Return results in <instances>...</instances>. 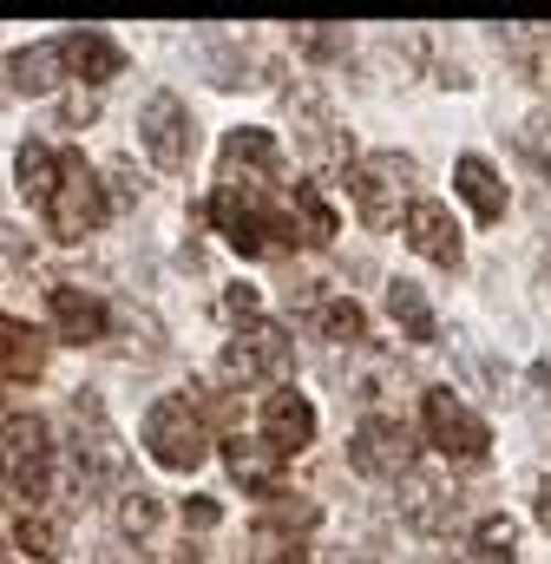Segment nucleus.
I'll return each instance as SVG.
<instances>
[{"mask_svg": "<svg viewBox=\"0 0 551 564\" xmlns=\"http://www.w3.org/2000/svg\"><path fill=\"white\" fill-rule=\"evenodd\" d=\"M40 210H46V230L60 243H86L106 224V191H99V177L79 151H60V177H53V197Z\"/></svg>", "mask_w": 551, "mask_h": 564, "instance_id": "obj_1", "label": "nucleus"}, {"mask_svg": "<svg viewBox=\"0 0 551 564\" xmlns=\"http://www.w3.org/2000/svg\"><path fill=\"white\" fill-rule=\"evenodd\" d=\"M144 453H151L164 473H197V466L210 459L204 414H197L184 394H164V401H151V414H144Z\"/></svg>", "mask_w": 551, "mask_h": 564, "instance_id": "obj_2", "label": "nucleus"}, {"mask_svg": "<svg viewBox=\"0 0 551 564\" xmlns=\"http://www.w3.org/2000/svg\"><path fill=\"white\" fill-rule=\"evenodd\" d=\"M420 421H426V440H433V453L440 459H453V466H479L486 459V446H493V433L486 421L453 394V388H426V401H420Z\"/></svg>", "mask_w": 551, "mask_h": 564, "instance_id": "obj_3", "label": "nucleus"}, {"mask_svg": "<svg viewBox=\"0 0 551 564\" xmlns=\"http://www.w3.org/2000/svg\"><path fill=\"white\" fill-rule=\"evenodd\" d=\"M46 473H53V433L40 414H7L0 421V479L26 499L46 492Z\"/></svg>", "mask_w": 551, "mask_h": 564, "instance_id": "obj_4", "label": "nucleus"}, {"mask_svg": "<svg viewBox=\"0 0 551 564\" xmlns=\"http://www.w3.org/2000/svg\"><path fill=\"white\" fill-rule=\"evenodd\" d=\"M276 177H282V151H276L270 132L244 126V132H230V139H224V158H217V191H230V197H270Z\"/></svg>", "mask_w": 551, "mask_h": 564, "instance_id": "obj_5", "label": "nucleus"}, {"mask_svg": "<svg viewBox=\"0 0 551 564\" xmlns=\"http://www.w3.org/2000/svg\"><path fill=\"white\" fill-rule=\"evenodd\" d=\"M408 184H413V158H401V151H375V158H361V164H355V177H348L361 224L388 230V224L401 217V197H408Z\"/></svg>", "mask_w": 551, "mask_h": 564, "instance_id": "obj_6", "label": "nucleus"}, {"mask_svg": "<svg viewBox=\"0 0 551 564\" xmlns=\"http://www.w3.org/2000/svg\"><path fill=\"white\" fill-rule=\"evenodd\" d=\"M191 106L177 99V93H151L144 99V112H138V144H144V158L158 164V171H184L191 164Z\"/></svg>", "mask_w": 551, "mask_h": 564, "instance_id": "obj_7", "label": "nucleus"}, {"mask_svg": "<svg viewBox=\"0 0 551 564\" xmlns=\"http://www.w3.org/2000/svg\"><path fill=\"white\" fill-rule=\"evenodd\" d=\"M413 459V440L401 421H388V414H375V421L355 426V440H348V466L355 473H368V479H401Z\"/></svg>", "mask_w": 551, "mask_h": 564, "instance_id": "obj_8", "label": "nucleus"}, {"mask_svg": "<svg viewBox=\"0 0 551 564\" xmlns=\"http://www.w3.org/2000/svg\"><path fill=\"white\" fill-rule=\"evenodd\" d=\"M224 375L230 381H282L289 375V335L270 322H250L230 348H224Z\"/></svg>", "mask_w": 551, "mask_h": 564, "instance_id": "obj_9", "label": "nucleus"}, {"mask_svg": "<svg viewBox=\"0 0 551 564\" xmlns=\"http://www.w3.org/2000/svg\"><path fill=\"white\" fill-rule=\"evenodd\" d=\"M401 237H408L426 263H440V270H460V230H453V210H446V204H433V197H413L408 217H401Z\"/></svg>", "mask_w": 551, "mask_h": 564, "instance_id": "obj_10", "label": "nucleus"}, {"mask_svg": "<svg viewBox=\"0 0 551 564\" xmlns=\"http://www.w3.org/2000/svg\"><path fill=\"white\" fill-rule=\"evenodd\" d=\"M309 525H315V506H309V499H302V506H289V499L276 492V512L250 525V545H257V558H263V564L302 558V539H309Z\"/></svg>", "mask_w": 551, "mask_h": 564, "instance_id": "obj_11", "label": "nucleus"}, {"mask_svg": "<svg viewBox=\"0 0 551 564\" xmlns=\"http://www.w3.org/2000/svg\"><path fill=\"white\" fill-rule=\"evenodd\" d=\"M309 440H315V408L295 388H276L270 401H263V446H270L276 459H295Z\"/></svg>", "mask_w": 551, "mask_h": 564, "instance_id": "obj_12", "label": "nucleus"}, {"mask_svg": "<svg viewBox=\"0 0 551 564\" xmlns=\"http://www.w3.org/2000/svg\"><path fill=\"white\" fill-rule=\"evenodd\" d=\"M46 302H53V322H60V335L66 341H106V328H112V315H106V302L93 295V289H79V282H60V289H46Z\"/></svg>", "mask_w": 551, "mask_h": 564, "instance_id": "obj_13", "label": "nucleus"}, {"mask_svg": "<svg viewBox=\"0 0 551 564\" xmlns=\"http://www.w3.org/2000/svg\"><path fill=\"white\" fill-rule=\"evenodd\" d=\"M60 53H66V79H119L126 73V46L112 40V33H93V26H79V33H66L60 40Z\"/></svg>", "mask_w": 551, "mask_h": 564, "instance_id": "obj_14", "label": "nucleus"}, {"mask_svg": "<svg viewBox=\"0 0 551 564\" xmlns=\"http://www.w3.org/2000/svg\"><path fill=\"white\" fill-rule=\"evenodd\" d=\"M453 191L473 204L479 224H499V217H506V184H499V171H493L479 151H466V158L453 164Z\"/></svg>", "mask_w": 551, "mask_h": 564, "instance_id": "obj_15", "label": "nucleus"}, {"mask_svg": "<svg viewBox=\"0 0 551 564\" xmlns=\"http://www.w3.org/2000/svg\"><path fill=\"white\" fill-rule=\"evenodd\" d=\"M7 79H13V93H53V86L66 79V53H60V40H33V46H20V53L7 59Z\"/></svg>", "mask_w": 551, "mask_h": 564, "instance_id": "obj_16", "label": "nucleus"}, {"mask_svg": "<svg viewBox=\"0 0 551 564\" xmlns=\"http://www.w3.org/2000/svg\"><path fill=\"white\" fill-rule=\"evenodd\" d=\"M40 368H46V341L26 322L0 315V381H40Z\"/></svg>", "mask_w": 551, "mask_h": 564, "instance_id": "obj_17", "label": "nucleus"}, {"mask_svg": "<svg viewBox=\"0 0 551 564\" xmlns=\"http://www.w3.org/2000/svg\"><path fill=\"white\" fill-rule=\"evenodd\" d=\"M282 217H289V237L295 243H328L335 237V204L315 184H295V197L282 204Z\"/></svg>", "mask_w": 551, "mask_h": 564, "instance_id": "obj_18", "label": "nucleus"}, {"mask_svg": "<svg viewBox=\"0 0 551 564\" xmlns=\"http://www.w3.org/2000/svg\"><path fill=\"white\" fill-rule=\"evenodd\" d=\"M13 177H20V197H33V204H46L53 197V177H60V151L40 139H26L13 151Z\"/></svg>", "mask_w": 551, "mask_h": 564, "instance_id": "obj_19", "label": "nucleus"}, {"mask_svg": "<svg viewBox=\"0 0 551 564\" xmlns=\"http://www.w3.org/2000/svg\"><path fill=\"white\" fill-rule=\"evenodd\" d=\"M230 473H237V486H250V492H270L276 499V473H282V459H276L263 440H230Z\"/></svg>", "mask_w": 551, "mask_h": 564, "instance_id": "obj_20", "label": "nucleus"}, {"mask_svg": "<svg viewBox=\"0 0 551 564\" xmlns=\"http://www.w3.org/2000/svg\"><path fill=\"white\" fill-rule=\"evenodd\" d=\"M388 315L408 328V341H433V335H440V328H433V308H426V295H420V282H408V276L388 282Z\"/></svg>", "mask_w": 551, "mask_h": 564, "instance_id": "obj_21", "label": "nucleus"}, {"mask_svg": "<svg viewBox=\"0 0 551 564\" xmlns=\"http://www.w3.org/2000/svg\"><path fill=\"white\" fill-rule=\"evenodd\" d=\"M512 552H519V525L506 512L473 525V564H512Z\"/></svg>", "mask_w": 551, "mask_h": 564, "instance_id": "obj_22", "label": "nucleus"}, {"mask_svg": "<svg viewBox=\"0 0 551 564\" xmlns=\"http://www.w3.org/2000/svg\"><path fill=\"white\" fill-rule=\"evenodd\" d=\"M315 328H322L328 341H361V328H368V322H361V308H355L348 295H335V302H322V308H315Z\"/></svg>", "mask_w": 551, "mask_h": 564, "instance_id": "obj_23", "label": "nucleus"}, {"mask_svg": "<svg viewBox=\"0 0 551 564\" xmlns=\"http://www.w3.org/2000/svg\"><path fill=\"white\" fill-rule=\"evenodd\" d=\"M20 545H26L33 558H60V552H66V532H60V519L26 512V519H20Z\"/></svg>", "mask_w": 551, "mask_h": 564, "instance_id": "obj_24", "label": "nucleus"}, {"mask_svg": "<svg viewBox=\"0 0 551 564\" xmlns=\"http://www.w3.org/2000/svg\"><path fill=\"white\" fill-rule=\"evenodd\" d=\"M519 151H526V158H532V164L551 177V106H539V112L519 126Z\"/></svg>", "mask_w": 551, "mask_h": 564, "instance_id": "obj_25", "label": "nucleus"}, {"mask_svg": "<svg viewBox=\"0 0 551 564\" xmlns=\"http://www.w3.org/2000/svg\"><path fill=\"white\" fill-rule=\"evenodd\" d=\"M119 525H126L132 539H144V532L158 525V499H151V492H126V506H119Z\"/></svg>", "mask_w": 551, "mask_h": 564, "instance_id": "obj_26", "label": "nucleus"}, {"mask_svg": "<svg viewBox=\"0 0 551 564\" xmlns=\"http://www.w3.org/2000/svg\"><path fill=\"white\" fill-rule=\"evenodd\" d=\"M217 519H224V512H217V499H184V525H191V532H210Z\"/></svg>", "mask_w": 551, "mask_h": 564, "instance_id": "obj_27", "label": "nucleus"}, {"mask_svg": "<svg viewBox=\"0 0 551 564\" xmlns=\"http://www.w3.org/2000/svg\"><path fill=\"white\" fill-rule=\"evenodd\" d=\"M224 315L230 322H257V289H230L224 295Z\"/></svg>", "mask_w": 551, "mask_h": 564, "instance_id": "obj_28", "label": "nucleus"}, {"mask_svg": "<svg viewBox=\"0 0 551 564\" xmlns=\"http://www.w3.org/2000/svg\"><path fill=\"white\" fill-rule=\"evenodd\" d=\"M539 525H545V532H551V479H545V486H539Z\"/></svg>", "mask_w": 551, "mask_h": 564, "instance_id": "obj_29", "label": "nucleus"}, {"mask_svg": "<svg viewBox=\"0 0 551 564\" xmlns=\"http://www.w3.org/2000/svg\"><path fill=\"white\" fill-rule=\"evenodd\" d=\"M539 381H545V388H551V361H539Z\"/></svg>", "mask_w": 551, "mask_h": 564, "instance_id": "obj_30", "label": "nucleus"}]
</instances>
